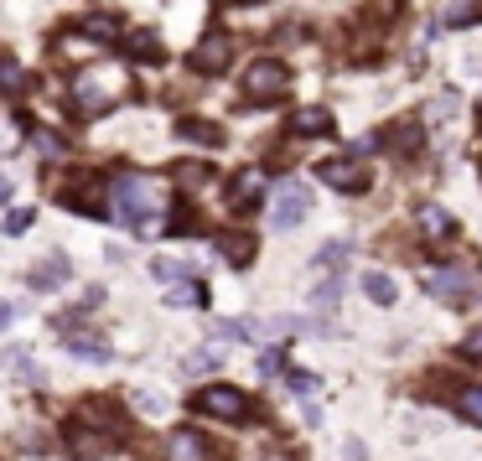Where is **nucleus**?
I'll use <instances>...</instances> for the list:
<instances>
[{
	"instance_id": "1",
	"label": "nucleus",
	"mask_w": 482,
	"mask_h": 461,
	"mask_svg": "<svg viewBox=\"0 0 482 461\" xmlns=\"http://www.w3.org/2000/svg\"><path fill=\"white\" fill-rule=\"evenodd\" d=\"M104 192H110V218L135 228V234H151L161 207L172 203L166 182H156V176H145V172H114V182Z\"/></svg>"
},
{
	"instance_id": "2",
	"label": "nucleus",
	"mask_w": 482,
	"mask_h": 461,
	"mask_svg": "<svg viewBox=\"0 0 482 461\" xmlns=\"http://www.w3.org/2000/svg\"><path fill=\"white\" fill-rule=\"evenodd\" d=\"M130 94V79L120 73V68H83L79 79H73V110L79 114H104V110H114L120 99Z\"/></svg>"
},
{
	"instance_id": "3",
	"label": "nucleus",
	"mask_w": 482,
	"mask_h": 461,
	"mask_svg": "<svg viewBox=\"0 0 482 461\" xmlns=\"http://www.w3.org/2000/svg\"><path fill=\"white\" fill-rule=\"evenodd\" d=\"M52 332H58V342H63L73 358H83V363H110V342H104L99 332H89V321H83L79 311L52 317Z\"/></svg>"
},
{
	"instance_id": "4",
	"label": "nucleus",
	"mask_w": 482,
	"mask_h": 461,
	"mask_svg": "<svg viewBox=\"0 0 482 461\" xmlns=\"http://www.w3.org/2000/svg\"><path fill=\"white\" fill-rule=\"evenodd\" d=\"M197 414H213V420H228V425H244L249 420V394H239L234 383H208L193 394Z\"/></svg>"
},
{
	"instance_id": "5",
	"label": "nucleus",
	"mask_w": 482,
	"mask_h": 461,
	"mask_svg": "<svg viewBox=\"0 0 482 461\" xmlns=\"http://www.w3.org/2000/svg\"><path fill=\"white\" fill-rule=\"evenodd\" d=\"M68 451H73V461H94V456H110L114 441H120V430H104L94 425V420H83V414H73L68 420Z\"/></svg>"
},
{
	"instance_id": "6",
	"label": "nucleus",
	"mask_w": 482,
	"mask_h": 461,
	"mask_svg": "<svg viewBox=\"0 0 482 461\" xmlns=\"http://www.w3.org/2000/svg\"><path fill=\"white\" fill-rule=\"evenodd\" d=\"M286 94H290L286 63H275V58H259V63H249V73H244V99L270 104V99H286Z\"/></svg>"
},
{
	"instance_id": "7",
	"label": "nucleus",
	"mask_w": 482,
	"mask_h": 461,
	"mask_svg": "<svg viewBox=\"0 0 482 461\" xmlns=\"http://www.w3.org/2000/svg\"><path fill=\"white\" fill-rule=\"evenodd\" d=\"M425 296H435V301H446V306H466V301H477V286H472V275L466 270H425Z\"/></svg>"
},
{
	"instance_id": "8",
	"label": "nucleus",
	"mask_w": 482,
	"mask_h": 461,
	"mask_svg": "<svg viewBox=\"0 0 482 461\" xmlns=\"http://www.w3.org/2000/svg\"><path fill=\"white\" fill-rule=\"evenodd\" d=\"M306 213H311V192H306L301 182H286V187L275 192V203H270V223L275 228H296Z\"/></svg>"
},
{
	"instance_id": "9",
	"label": "nucleus",
	"mask_w": 482,
	"mask_h": 461,
	"mask_svg": "<svg viewBox=\"0 0 482 461\" xmlns=\"http://www.w3.org/2000/svg\"><path fill=\"white\" fill-rule=\"evenodd\" d=\"M58 203L73 207V213H89V218H110V203H99V187L89 182V176L63 182V187H58Z\"/></svg>"
},
{
	"instance_id": "10",
	"label": "nucleus",
	"mask_w": 482,
	"mask_h": 461,
	"mask_svg": "<svg viewBox=\"0 0 482 461\" xmlns=\"http://www.w3.org/2000/svg\"><path fill=\"white\" fill-rule=\"evenodd\" d=\"M161 461H218V445L203 435V430H177L166 441V456Z\"/></svg>"
},
{
	"instance_id": "11",
	"label": "nucleus",
	"mask_w": 482,
	"mask_h": 461,
	"mask_svg": "<svg viewBox=\"0 0 482 461\" xmlns=\"http://www.w3.org/2000/svg\"><path fill=\"white\" fill-rule=\"evenodd\" d=\"M259 197H265V172H259V166H244V172L228 182V207H234V213H249V207H259Z\"/></svg>"
},
{
	"instance_id": "12",
	"label": "nucleus",
	"mask_w": 482,
	"mask_h": 461,
	"mask_svg": "<svg viewBox=\"0 0 482 461\" xmlns=\"http://www.w3.org/2000/svg\"><path fill=\"white\" fill-rule=\"evenodd\" d=\"M228 58H234V42H228L224 32H208V37L193 47V58H187V63H193V73H218Z\"/></svg>"
},
{
	"instance_id": "13",
	"label": "nucleus",
	"mask_w": 482,
	"mask_h": 461,
	"mask_svg": "<svg viewBox=\"0 0 482 461\" xmlns=\"http://www.w3.org/2000/svg\"><path fill=\"white\" fill-rule=\"evenodd\" d=\"M68 280H73V265H68V255H47L42 265H32V270H26V286L42 290V296H47V290H63Z\"/></svg>"
},
{
	"instance_id": "14",
	"label": "nucleus",
	"mask_w": 482,
	"mask_h": 461,
	"mask_svg": "<svg viewBox=\"0 0 482 461\" xmlns=\"http://www.w3.org/2000/svg\"><path fill=\"white\" fill-rule=\"evenodd\" d=\"M321 182H332V187H342V192H363L369 187V166H363V161H327V166H321Z\"/></svg>"
},
{
	"instance_id": "15",
	"label": "nucleus",
	"mask_w": 482,
	"mask_h": 461,
	"mask_svg": "<svg viewBox=\"0 0 482 461\" xmlns=\"http://www.w3.org/2000/svg\"><path fill=\"white\" fill-rule=\"evenodd\" d=\"M255 249H259L255 234H218V255H224L234 270H244V265L255 259Z\"/></svg>"
},
{
	"instance_id": "16",
	"label": "nucleus",
	"mask_w": 482,
	"mask_h": 461,
	"mask_svg": "<svg viewBox=\"0 0 482 461\" xmlns=\"http://www.w3.org/2000/svg\"><path fill=\"white\" fill-rule=\"evenodd\" d=\"M26 89H32V73L16 58H0V99H21Z\"/></svg>"
},
{
	"instance_id": "17",
	"label": "nucleus",
	"mask_w": 482,
	"mask_h": 461,
	"mask_svg": "<svg viewBox=\"0 0 482 461\" xmlns=\"http://www.w3.org/2000/svg\"><path fill=\"white\" fill-rule=\"evenodd\" d=\"M290 130H296V135H332V114L317 110V104H311V110H296L290 114Z\"/></svg>"
},
{
	"instance_id": "18",
	"label": "nucleus",
	"mask_w": 482,
	"mask_h": 461,
	"mask_svg": "<svg viewBox=\"0 0 482 461\" xmlns=\"http://www.w3.org/2000/svg\"><path fill=\"white\" fill-rule=\"evenodd\" d=\"M208 301V286L197 280V275H187V280H177V286H166V306H203Z\"/></svg>"
},
{
	"instance_id": "19",
	"label": "nucleus",
	"mask_w": 482,
	"mask_h": 461,
	"mask_svg": "<svg viewBox=\"0 0 482 461\" xmlns=\"http://www.w3.org/2000/svg\"><path fill=\"white\" fill-rule=\"evenodd\" d=\"M420 228H431L435 239H456V218H451L446 207H435V203L420 207Z\"/></svg>"
},
{
	"instance_id": "20",
	"label": "nucleus",
	"mask_w": 482,
	"mask_h": 461,
	"mask_svg": "<svg viewBox=\"0 0 482 461\" xmlns=\"http://www.w3.org/2000/svg\"><path fill=\"white\" fill-rule=\"evenodd\" d=\"M5 368H11L21 383H42V379H47V373L37 368V358H32L26 348H11V352H5Z\"/></svg>"
},
{
	"instance_id": "21",
	"label": "nucleus",
	"mask_w": 482,
	"mask_h": 461,
	"mask_svg": "<svg viewBox=\"0 0 482 461\" xmlns=\"http://www.w3.org/2000/svg\"><path fill=\"white\" fill-rule=\"evenodd\" d=\"M363 296H369L373 306H394L400 290H394V280H389L384 270H369V275H363Z\"/></svg>"
},
{
	"instance_id": "22",
	"label": "nucleus",
	"mask_w": 482,
	"mask_h": 461,
	"mask_svg": "<svg viewBox=\"0 0 482 461\" xmlns=\"http://www.w3.org/2000/svg\"><path fill=\"white\" fill-rule=\"evenodd\" d=\"M177 135L182 141H197V145H218L224 141V130L208 125V120H177Z\"/></svg>"
},
{
	"instance_id": "23",
	"label": "nucleus",
	"mask_w": 482,
	"mask_h": 461,
	"mask_svg": "<svg viewBox=\"0 0 482 461\" xmlns=\"http://www.w3.org/2000/svg\"><path fill=\"white\" fill-rule=\"evenodd\" d=\"M125 47H130V58H141V63H161V42L151 32H130Z\"/></svg>"
},
{
	"instance_id": "24",
	"label": "nucleus",
	"mask_w": 482,
	"mask_h": 461,
	"mask_svg": "<svg viewBox=\"0 0 482 461\" xmlns=\"http://www.w3.org/2000/svg\"><path fill=\"white\" fill-rule=\"evenodd\" d=\"M26 135H32V145H37V151H42V156H47V161H63L68 156V145H63V135H52V130H26Z\"/></svg>"
},
{
	"instance_id": "25",
	"label": "nucleus",
	"mask_w": 482,
	"mask_h": 461,
	"mask_svg": "<svg viewBox=\"0 0 482 461\" xmlns=\"http://www.w3.org/2000/svg\"><path fill=\"white\" fill-rule=\"evenodd\" d=\"M456 414H462L466 425H482V389H462L456 394Z\"/></svg>"
},
{
	"instance_id": "26",
	"label": "nucleus",
	"mask_w": 482,
	"mask_h": 461,
	"mask_svg": "<svg viewBox=\"0 0 482 461\" xmlns=\"http://www.w3.org/2000/svg\"><path fill=\"white\" fill-rule=\"evenodd\" d=\"M151 275H156V280H172V286H177V280H187V275H193V265H182V259H151Z\"/></svg>"
},
{
	"instance_id": "27",
	"label": "nucleus",
	"mask_w": 482,
	"mask_h": 461,
	"mask_svg": "<svg viewBox=\"0 0 482 461\" xmlns=\"http://www.w3.org/2000/svg\"><path fill=\"white\" fill-rule=\"evenodd\" d=\"M218 363H224V352H218V348H203V352H193V358L182 363V373H193V379H197V373H213Z\"/></svg>"
},
{
	"instance_id": "28",
	"label": "nucleus",
	"mask_w": 482,
	"mask_h": 461,
	"mask_svg": "<svg viewBox=\"0 0 482 461\" xmlns=\"http://www.w3.org/2000/svg\"><path fill=\"white\" fill-rule=\"evenodd\" d=\"M83 37H89V42H114L120 26H114V16H89L83 21Z\"/></svg>"
},
{
	"instance_id": "29",
	"label": "nucleus",
	"mask_w": 482,
	"mask_h": 461,
	"mask_svg": "<svg viewBox=\"0 0 482 461\" xmlns=\"http://www.w3.org/2000/svg\"><path fill=\"white\" fill-rule=\"evenodd\" d=\"M255 368H259V379H280V373H286V352H280V348H265Z\"/></svg>"
},
{
	"instance_id": "30",
	"label": "nucleus",
	"mask_w": 482,
	"mask_h": 461,
	"mask_svg": "<svg viewBox=\"0 0 482 461\" xmlns=\"http://www.w3.org/2000/svg\"><path fill=\"white\" fill-rule=\"evenodd\" d=\"M32 207H16V213H5V223H0V228H5V234H26V228H32Z\"/></svg>"
},
{
	"instance_id": "31",
	"label": "nucleus",
	"mask_w": 482,
	"mask_h": 461,
	"mask_svg": "<svg viewBox=\"0 0 482 461\" xmlns=\"http://www.w3.org/2000/svg\"><path fill=\"white\" fill-rule=\"evenodd\" d=\"M348 255H353V244H348V239H342V244H327V249L317 255V265H348Z\"/></svg>"
},
{
	"instance_id": "32",
	"label": "nucleus",
	"mask_w": 482,
	"mask_h": 461,
	"mask_svg": "<svg viewBox=\"0 0 482 461\" xmlns=\"http://www.w3.org/2000/svg\"><path fill=\"white\" fill-rule=\"evenodd\" d=\"M462 358H466V363H477V368H482V327H477V332H466V342H462Z\"/></svg>"
},
{
	"instance_id": "33",
	"label": "nucleus",
	"mask_w": 482,
	"mask_h": 461,
	"mask_svg": "<svg viewBox=\"0 0 482 461\" xmlns=\"http://www.w3.org/2000/svg\"><path fill=\"white\" fill-rule=\"evenodd\" d=\"M415 135H420V125H404V130H394V135H389V145H394V151H410V145H415Z\"/></svg>"
},
{
	"instance_id": "34",
	"label": "nucleus",
	"mask_w": 482,
	"mask_h": 461,
	"mask_svg": "<svg viewBox=\"0 0 482 461\" xmlns=\"http://www.w3.org/2000/svg\"><path fill=\"white\" fill-rule=\"evenodd\" d=\"M135 404H141L145 414H161V410H166V399H161V394H145V389L135 394Z\"/></svg>"
},
{
	"instance_id": "35",
	"label": "nucleus",
	"mask_w": 482,
	"mask_h": 461,
	"mask_svg": "<svg viewBox=\"0 0 482 461\" xmlns=\"http://www.w3.org/2000/svg\"><path fill=\"white\" fill-rule=\"evenodd\" d=\"M182 187H197V182H208V166H182Z\"/></svg>"
},
{
	"instance_id": "36",
	"label": "nucleus",
	"mask_w": 482,
	"mask_h": 461,
	"mask_svg": "<svg viewBox=\"0 0 482 461\" xmlns=\"http://www.w3.org/2000/svg\"><path fill=\"white\" fill-rule=\"evenodd\" d=\"M286 383L296 389V394H306V389H317V379H311V373H296V368L286 373Z\"/></svg>"
},
{
	"instance_id": "37",
	"label": "nucleus",
	"mask_w": 482,
	"mask_h": 461,
	"mask_svg": "<svg viewBox=\"0 0 482 461\" xmlns=\"http://www.w3.org/2000/svg\"><path fill=\"white\" fill-rule=\"evenodd\" d=\"M342 461H369V445H363V441H348V445H342Z\"/></svg>"
},
{
	"instance_id": "38",
	"label": "nucleus",
	"mask_w": 482,
	"mask_h": 461,
	"mask_svg": "<svg viewBox=\"0 0 482 461\" xmlns=\"http://www.w3.org/2000/svg\"><path fill=\"white\" fill-rule=\"evenodd\" d=\"M16 317H21V306H16V301H0V332H5V327H11Z\"/></svg>"
},
{
	"instance_id": "39",
	"label": "nucleus",
	"mask_w": 482,
	"mask_h": 461,
	"mask_svg": "<svg viewBox=\"0 0 482 461\" xmlns=\"http://www.w3.org/2000/svg\"><path fill=\"white\" fill-rule=\"evenodd\" d=\"M5 203H11V176L0 172V207H5Z\"/></svg>"
},
{
	"instance_id": "40",
	"label": "nucleus",
	"mask_w": 482,
	"mask_h": 461,
	"mask_svg": "<svg viewBox=\"0 0 482 461\" xmlns=\"http://www.w3.org/2000/svg\"><path fill=\"white\" fill-rule=\"evenodd\" d=\"M265 461H296V456H286V451H275V456H265Z\"/></svg>"
}]
</instances>
